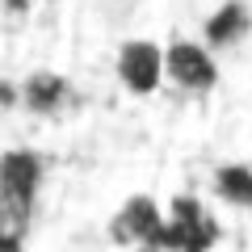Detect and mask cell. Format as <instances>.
Listing matches in <instances>:
<instances>
[{"instance_id": "1", "label": "cell", "mask_w": 252, "mask_h": 252, "mask_svg": "<svg viewBox=\"0 0 252 252\" xmlns=\"http://www.w3.org/2000/svg\"><path fill=\"white\" fill-rule=\"evenodd\" d=\"M46 185V156L34 147H4L0 152V227L26 240L38 215V198Z\"/></svg>"}, {"instance_id": "2", "label": "cell", "mask_w": 252, "mask_h": 252, "mask_svg": "<svg viewBox=\"0 0 252 252\" xmlns=\"http://www.w3.org/2000/svg\"><path fill=\"white\" fill-rule=\"evenodd\" d=\"M164 84L181 97H210L219 89V59L202 38H172L164 46Z\"/></svg>"}, {"instance_id": "3", "label": "cell", "mask_w": 252, "mask_h": 252, "mask_svg": "<svg viewBox=\"0 0 252 252\" xmlns=\"http://www.w3.org/2000/svg\"><path fill=\"white\" fill-rule=\"evenodd\" d=\"M114 76L130 97H156L164 89V46L156 38H126L114 51Z\"/></svg>"}, {"instance_id": "4", "label": "cell", "mask_w": 252, "mask_h": 252, "mask_svg": "<svg viewBox=\"0 0 252 252\" xmlns=\"http://www.w3.org/2000/svg\"><path fill=\"white\" fill-rule=\"evenodd\" d=\"M109 240L118 248H143V252H160V235H164V206L147 193L126 198L109 219Z\"/></svg>"}, {"instance_id": "5", "label": "cell", "mask_w": 252, "mask_h": 252, "mask_svg": "<svg viewBox=\"0 0 252 252\" xmlns=\"http://www.w3.org/2000/svg\"><path fill=\"white\" fill-rule=\"evenodd\" d=\"M215 244V219L198 198H172L164 210L160 252H206Z\"/></svg>"}, {"instance_id": "6", "label": "cell", "mask_w": 252, "mask_h": 252, "mask_svg": "<svg viewBox=\"0 0 252 252\" xmlns=\"http://www.w3.org/2000/svg\"><path fill=\"white\" fill-rule=\"evenodd\" d=\"M76 105H80V97H76L72 80L63 72L38 67V72L17 80V109L30 118H63V114H72Z\"/></svg>"}, {"instance_id": "7", "label": "cell", "mask_w": 252, "mask_h": 252, "mask_svg": "<svg viewBox=\"0 0 252 252\" xmlns=\"http://www.w3.org/2000/svg\"><path fill=\"white\" fill-rule=\"evenodd\" d=\"M202 42L210 46V51H227V46H235L244 34H248V9H244L240 0H227L219 13H210L206 26H202Z\"/></svg>"}, {"instance_id": "8", "label": "cell", "mask_w": 252, "mask_h": 252, "mask_svg": "<svg viewBox=\"0 0 252 252\" xmlns=\"http://www.w3.org/2000/svg\"><path fill=\"white\" fill-rule=\"evenodd\" d=\"M215 189L227 202H235V206H252V168H244V164L219 168L215 172Z\"/></svg>"}, {"instance_id": "9", "label": "cell", "mask_w": 252, "mask_h": 252, "mask_svg": "<svg viewBox=\"0 0 252 252\" xmlns=\"http://www.w3.org/2000/svg\"><path fill=\"white\" fill-rule=\"evenodd\" d=\"M0 252H21V240H17V235H9L4 227H0Z\"/></svg>"}]
</instances>
